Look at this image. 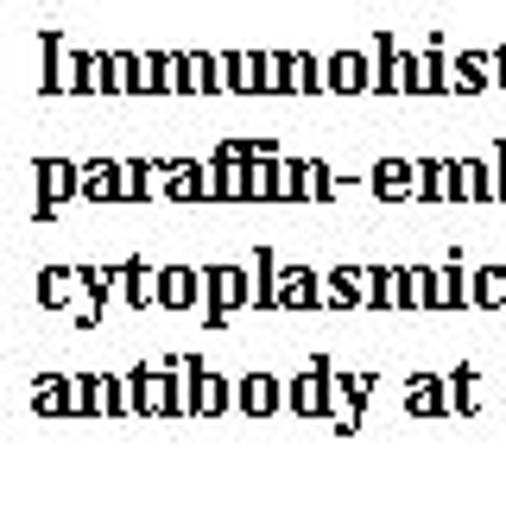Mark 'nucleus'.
Segmentation results:
<instances>
[{"label":"nucleus","instance_id":"11","mask_svg":"<svg viewBox=\"0 0 506 512\" xmlns=\"http://www.w3.org/2000/svg\"><path fill=\"white\" fill-rule=\"evenodd\" d=\"M228 89H266V51H228Z\"/></svg>","mask_w":506,"mask_h":512},{"label":"nucleus","instance_id":"2","mask_svg":"<svg viewBox=\"0 0 506 512\" xmlns=\"http://www.w3.org/2000/svg\"><path fill=\"white\" fill-rule=\"evenodd\" d=\"M38 196L45 203H76L83 196V171L70 159H38Z\"/></svg>","mask_w":506,"mask_h":512},{"label":"nucleus","instance_id":"1","mask_svg":"<svg viewBox=\"0 0 506 512\" xmlns=\"http://www.w3.org/2000/svg\"><path fill=\"white\" fill-rule=\"evenodd\" d=\"M374 76H367V51H329V95H367Z\"/></svg>","mask_w":506,"mask_h":512},{"label":"nucleus","instance_id":"25","mask_svg":"<svg viewBox=\"0 0 506 512\" xmlns=\"http://www.w3.org/2000/svg\"><path fill=\"white\" fill-rule=\"evenodd\" d=\"M494 76H500V83H506V51H494Z\"/></svg>","mask_w":506,"mask_h":512},{"label":"nucleus","instance_id":"24","mask_svg":"<svg viewBox=\"0 0 506 512\" xmlns=\"http://www.w3.org/2000/svg\"><path fill=\"white\" fill-rule=\"evenodd\" d=\"M70 291V272H45V304H57Z\"/></svg>","mask_w":506,"mask_h":512},{"label":"nucleus","instance_id":"5","mask_svg":"<svg viewBox=\"0 0 506 512\" xmlns=\"http://www.w3.org/2000/svg\"><path fill=\"white\" fill-rule=\"evenodd\" d=\"M127 399H133V411H178V386L152 380V367H140L133 386H127Z\"/></svg>","mask_w":506,"mask_h":512},{"label":"nucleus","instance_id":"15","mask_svg":"<svg viewBox=\"0 0 506 512\" xmlns=\"http://www.w3.org/2000/svg\"><path fill=\"white\" fill-rule=\"evenodd\" d=\"M76 411H121V386L114 380H76Z\"/></svg>","mask_w":506,"mask_h":512},{"label":"nucleus","instance_id":"26","mask_svg":"<svg viewBox=\"0 0 506 512\" xmlns=\"http://www.w3.org/2000/svg\"><path fill=\"white\" fill-rule=\"evenodd\" d=\"M500 196H506V159H500Z\"/></svg>","mask_w":506,"mask_h":512},{"label":"nucleus","instance_id":"12","mask_svg":"<svg viewBox=\"0 0 506 512\" xmlns=\"http://www.w3.org/2000/svg\"><path fill=\"white\" fill-rule=\"evenodd\" d=\"M203 291H209V285L197 279V272H184V266H178V272H165V279H159V304H171V310H190V304L203 298Z\"/></svg>","mask_w":506,"mask_h":512},{"label":"nucleus","instance_id":"13","mask_svg":"<svg viewBox=\"0 0 506 512\" xmlns=\"http://www.w3.org/2000/svg\"><path fill=\"white\" fill-rule=\"evenodd\" d=\"M317 279H310V272H285L279 279V310H317Z\"/></svg>","mask_w":506,"mask_h":512},{"label":"nucleus","instance_id":"23","mask_svg":"<svg viewBox=\"0 0 506 512\" xmlns=\"http://www.w3.org/2000/svg\"><path fill=\"white\" fill-rule=\"evenodd\" d=\"M412 411H437V386H431V380L412 386Z\"/></svg>","mask_w":506,"mask_h":512},{"label":"nucleus","instance_id":"19","mask_svg":"<svg viewBox=\"0 0 506 512\" xmlns=\"http://www.w3.org/2000/svg\"><path fill=\"white\" fill-rule=\"evenodd\" d=\"M32 399H38V411H76V405H70V399H76V386H64V380H38Z\"/></svg>","mask_w":506,"mask_h":512},{"label":"nucleus","instance_id":"6","mask_svg":"<svg viewBox=\"0 0 506 512\" xmlns=\"http://www.w3.org/2000/svg\"><path fill=\"white\" fill-rule=\"evenodd\" d=\"M456 196H462V203H494V196H500V171L462 159L456 165Z\"/></svg>","mask_w":506,"mask_h":512},{"label":"nucleus","instance_id":"4","mask_svg":"<svg viewBox=\"0 0 506 512\" xmlns=\"http://www.w3.org/2000/svg\"><path fill=\"white\" fill-rule=\"evenodd\" d=\"M323 373H329V367L317 361V367H310V373H304V380H298V386H291V392H285V399H291V411H304V418H323V411H329V405H336V392H329V386H323Z\"/></svg>","mask_w":506,"mask_h":512},{"label":"nucleus","instance_id":"7","mask_svg":"<svg viewBox=\"0 0 506 512\" xmlns=\"http://www.w3.org/2000/svg\"><path fill=\"white\" fill-rule=\"evenodd\" d=\"M285 89H291V95H317V89H329V70H323L310 51H291V57H285Z\"/></svg>","mask_w":506,"mask_h":512},{"label":"nucleus","instance_id":"18","mask_svg":"<svg viewBox=\"0 0 506 512\" xmlns=\"http://www.w3.org/2000/svg\"><path fill=\"white\" fill-rule=\"evenodd\" d=\"M228 399H235V392H228V380L203 373V380H197V405H190V411H228Z\"/></svg>","mask_w":506,"mask_h":512},{"label":"nucleus","instance_id":"22","mask_svg":"<svg viewBox=\"0 0 506 512\" xmlns=\"http://www.w3.org/2000/svg\"><path fill=\"white\" fill-rule=\"evenodd\" d=\"M405 304L431 310V272H405Z\"/></svg>","mask_w":506,"mask_h":512},{"label":"nucleus","instance_id":"17","mask_svg":"<svg viewBox=\"0 0 506 512\" xmlns=\"http://www.w3.org/2000/svg\"><path fill=\"white\" fill-rule=\"evenodd\" d=\"M450 196H456V165L437 159L431 171H424V203H450Z\"/></svg>","mask_w":506,"mask_h":512},{"label":"nucleus","instance_id":"9","mask_svg":"<svg viewBox=\"0 0 506 512\" xmlns=\"http://www.w3.org/2000/svg\"><path fill=\"white\" fill-rule=\"evenodd\" d=\"M235 405H241V411H253V418L279 411V380H272V373H253V380H241V386H235Z\"/></svg>","mask_w":506,"mask_h":512},{"label":"nucleus","instance_id":"8","mask_svg":"<svg viewBox=\"0 0 506 512\" xmlns=\"http://www.w3.org/2000/svg\"><path fill=\"white\" fill-rule=\"evenodd\" d=\"M374 190L386 196V203H405V196H418L424 184H418V171L405 165V159H386V165L374 171Z\"/></svg>","mask_w":506,"mask_h":512},{"label":"nucleus","instance_id":"10","mask_svg":"<svg viewBox=\"0 0 506 512\" xmlns=\"http://www.w3.org/2000/svg\"><path fill=\"white\" fill-rule=\"evenodd\" d=\"M45 89H57V95H83V57H76V51H57V45H51Z\"/></svg>","mask_w":506,"mask_h":512},{"label":"nucleus","instance_id":"14","mask_svg":"<svg viewBox=\"0 0 506 512\" xmlns=\"http://www.w3.org/2000/svg\"><path fill=\"white\" fill-rule=\"evenodd\" d=\"M456 304H469V285H462L456 266H437L431 272V310H456Z\"/></svg>","mask_w":506,"mask_h":512},{"label":"nucleus","instance_id":"3","mask_svg":"<svg viewBox=\"0 0 506 512\" xmlns=\"http://www.w3.org/2000/svg\"><path fill=\"white\" fill-rule=\"evenodd\" d=\"M83 203H127V177L114 159H89L83 165Z\"/></svg>","mask_w":506,"mask_h":512},{"label":"nucleus","instance_id":"20","mask_svg":"<svg viewBox=\"0 0 506 512\" xmlns=\"http://www.w3.org/2000/svg\"><path fill=\"white\" fill-rule=\"evenodd\" d=\"M399 298H405V272L386 266L380 272V291H374V310H399Z\"/></svg>","mask_w":506,"mask_h":512},{"label":"nucleus","instance_id":"16","mask_svg":"<svg viewBox=\"0 0 506 512\" xmlns=\"http://www.w3.org/2000/svg\"><path fill=\"white\" fill-rule=\"evenodd\" d=\"M203 285H209V298H216V310H228V304H241L247 291H253V285L241 279V272H209Z\"/></svg>","mask_w":506,"mask_h":512},{"label":"nucleus","instance_id":"21","mask_svg":"<svg viewBox=\"0 0 506 512\" xmlns=\"http://www.w3.org/2000/svg\"><path fill=\"white\" fill-rule=\"evenodd\" d=\"M500 291H506V272H481V279H475V304H481V310H494V304H500Z\"/></svg>","mask_w":506,"mask_h":512}]
</instances>
